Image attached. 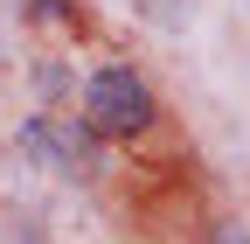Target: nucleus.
<instances>
[{
	"instance_id": "nucleus-1",
	"label": "nucleus",
	"mask_w": 250,
	"mask_h": 244,
	"mask_svg": "<svg viewBox=\"0 0 250 244\" xmlns=\"http://www.w3.org/2000/svg\"><path fill=\"white\" fill-rule=\"evenodd\" d=\"M83 119H90L98 133H111V140L146 133V126H153V91H146V77H132L125 63L98 70L90 91H83Z\"/></svg>"
},
{
	"instance_id": "nucleus-2",
	"label": "nucleus",
	"mask_w": 250,
	"mask_h": 244,
	"mask_svg": "<svg viewBox=\"0 0 250 244\" xmlns=\"http://www.w3.org/2000/svg\"><path fill=\"white\" fill-rule=\"evenodd\" d=\"M21 146H28V154H49V168H62V174L90 168V140H77V133L49 126V119H28V126H21Z\"/></svg>"
},
{
	"instance_id": "nucleus-3",
	"label": "nucleus",
	"mask_w": 250,
	"mask_h": 244,
	"mask_svg": "<svg viewBox=\"0 0 250 244\" xmlns=\"http://www.w3.org/2000/svg\"><path fill=\"white\" fill-rule=\"evenodd\" d=\"M215 244H250V237H243V230H223V237H215Z\"/></svg>"
}]
</instances>
